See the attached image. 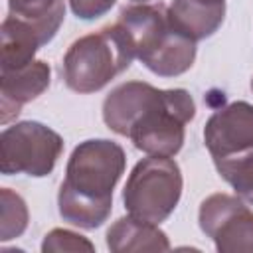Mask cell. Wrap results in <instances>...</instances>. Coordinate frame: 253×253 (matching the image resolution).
<instances>
[{
  "mask_svg": "<svg viewBox=\"0 0 253 253\" xmlns=\"http://www.w3.org/2000/svg\"><path fill=\"white\" fill-rule=\"evenodd\" d=\"M65 12L63 0H8V14L24 20H43Z\"/></svg>",
  "mask_w": 253,
  "mask_h": 253,
  "instance_id": "9a60e30c",
  "label": "cell"
},
{
  "mask_svg": "<svg viewBox=\"0 0 253 253\" xmlns=\"http://www.w3.org/2000/svg\"><path fill=\"white\" fill-rule=\"evenodd\" d=\"M42 251L43 253H59V251H95V245L75 233V231H69V229H51L45 237H43V243H42Z\"/></svg>",
  "mask_w": 253,
  "mask_h": 253,
  "instance_id": "2e32d148",
  "label": "cell"
},
{
  "mask_svg": "<svg viewBox=\"0 0 253 253\" xmlns=\"http://www.w3.org/2000/svg\"><path fill=\"white\" fill-rule=\"evenodd\" d=\"M28 227V206L24 198L10 188L0 190V239L20 237Z\"/></svg>",
  "mask_w": 253,
  "mask_h": 253,
  "instance_id": "5bb4252c",
  "label": "cell"
},
{
  "mask_svg": "<svg viewBox=\"0 0 253 253\" xmlns=\"http://www.w3.org/2000/svg\"><path fill=\"white\" fill-rule=\"evenodd\" d=\"M63 16L65 12L43 20H24L8 14L0 26V71L32 63L36 51L53 40Z\"/></svg>",
  "mask_w": 253,
  "mask_h": 253,
  "instance_id": "ba28073f",
  "label": "cell"
},
{
  "mask_svg": "<svg viewBox=\"0 0 253 253\" xmlns=\"http://www.w3.org/2000/svg\"><path fill=\"white\" fill-rule=\"evenodd\" d=\"M126 156L121 144L107 138L79 142L65 168L57 206L63 221L83 227H101L113 210V190L125 172Z\"/></svg>",
  "mask_w": 253,
  "mask_h": 253,
  "instance_id": "7a4b0ae2",
  "label": "cell"
},
{
  "mask_svg": "<svg viewBox=\"0 0 253 253\" xmlns=\"http://www.w3.org/2000/svg\"><path fill=\"white\" fill-rule=\"evenodd\" d=\"M134 2H146V0H134Z\"/></svg>",
  "mask_w": 253,
  "mask_h": 253,
  "instance_id": "d6986e66",
  "label": "cell"
},
{
  "mask_svg": "<svg viewBox=\"0 0 253 253\" xmlns=\"http://www.w3.org/2000/svg\"><path fill=\"white\" fill-rule=\"evenodd\" d=\"M107 247L113 253L168 251L170 241L158 223L138 219L134 215L119 217L107 231Z\"/></svg>",
  "mask_w": 253,
  "mask_h": 253,
  "instance_id": "7c38bea8",
  "label": "cell"
},
{
  "mask_svg": "<svg viewBox=\"0 0 253 253\" xmlns=\"http://www.w3.org/2000/svg\"><path fill=\"white\" fill-rule=\"evenodd\" d=\"M182 196V172L172 156L148 154L134 164L123 190L125 210L152 223H162Z\"/></svg>",
  "mask_w": 253,
  "mask_h": 253,
  "instance_id": "5b68a950",
  "label": "cell"
},
{
  "mask_svg": "<svg viewBox=\"0 0 253 253\" xmlns=\"http://www.w3.org/2000/svg\"><path fill=\"white\" fill-rule=\"evenodd\" d=\"M204 142L211 158L253 148V105L235 101L217 109L204 126Z\"/></svg>",
  "mask_w": 253,
  "mask_h": 253,
  "instance_id": "9c48e42d",
  "label": "cell"
},
{
  "mask_svg": "<svg viewBox=\"0 0 253 253\" xmlns=\"http://www.w3.org/2000/svg\"><path fill=\"white\" fill-rule=\"evenodd\" d=\"M117 0H69L71 12L81 20H95L105 16Z\"/></svg>",
  "mask_w": 253,
  "mask_h": 253,
  "instance_id": "e0dca14e",
  "label": "cell"
},
{
  "mask_svg": "<svg viewBox=\"0 0 253 253\" xmlns=\"http://www.w3.org/2000/svg\"><path fill=\"white\" fill-rule=\"evenodd\" d=\"M200 229L219 253H253V211L229 194H211L200 206Z\"/></svg>",
  "mask_w": 253,
  "mask_h": 253,
  "instance_id": "52a82bcc",
  "label": "cell"
},
{
  "mask_svg": "<svg viewBox=\"0 0 253 253\" xmlns=\"http://www.w3.org/2000/svg\"><path fill=\"white\" fill-rule=\"evenodd\" d=\"M194 117L196 103L186 89H156L144 81L121 83L103 101L105 125L152 156L178 154Z\"/></svg>",
  "mask_w": 253,
  "mask_h": 253,
  "instance_id": "6da1fadb",
  "label": "cell"
},
{
  "mask_svg": "<svg viewBox=\"0 0 253 253\" xmlns=\"http://www.w3.org/2000/svg\"><path fill=\"white\" fill-rule=\"evenodd\" d=\"M119 24L128 34L134 55L152 73L176 77L194 65L196 42L170 26L164 6L144 2L126 6L119 14Z\"/></svg>",
  "mask_w": 253,
  "mask_h": 253,
  "instance_id": "3957f363",
  "label": "cell"
},
{
  "mask_svg": "<svg viewBox=\"0 0 253 253\" xmlns=\"http://www.w3.org/2000/svg\"><path fill=\"white\" fill-rule=\"evenodd\" d=\"M251 91H253V79H251Z\"/></svg>",
  "mask_w": 253,
  "mask_h": 253,
  "instance_id": "ac0fdd59",
  "label": "cell"
},
{
  "mask_svg": "<svg viewBox=\"0 0 253 253\" xmlns=\"http://www.w3.org/2000/svg\"><path fill=\"white\" fill-rule=\"evenodd\" d=\"M213 164L219 176L235 190V194L253 206V148L231 156L213 158Z\"/></svg>",
  "mask_w": 253,
  "mask_h": 253,
  "instance_id": "4fadbf2b",
  "label": "cell"
},
{
  "mask_svg": "<svg viewBox=\"0 0 253 253\" xmlns=\"http://www.w3.org/2000/svg\"><path fill=\"white\" fill-rule=\"evenodd\" d=\"M61 152L63 138L38 121L14 123L0 134V170L6 176H47Z\"/></svg>",
  "mask_w": 253,
  "mask_h": 253,
  "instance_id": "8992f818",
  "label": "cell"
},
{
  "mask_svg": "<svg viewBox=\"0 0 253 253\" xmlns=\"http://www.w3.org/2000/svg\"><path fill=\"white\" fill-rule=\"evenodd\" d=\"M134 57V47L125 28L119 22L105 26L69 45L63 55L65 85L83 95L101 91L111 79L128 69Z\"/></svg>",
  "mask_w": 253,
  "mask_h": 253,
  "instance_id": "277c9868",
  "label": "cell"
},
{
  "mask_svg": "<svg viewBox=\"0 0 253 253\" xmlns=\"http://www.w3.org/2000/svg\"><path fill=\"white\" fill-rule=\"evenodd\" d=\"M49 79L51 69L42 59H34L18 69L0 71V123L6 125L18 117L26 103L49 87Z\"/></svg>",
  "mask_w": 253,
  "mask_h": 253,
  "instance_id": "30bf717a",
  "label": "cell"
},
{
  "mask_svg": "<svg viewBox=\"0 0 253 253\" xmlns=\"http://www.w3.org/2000/svg\"><path fill=\"white\" fill-rule=\"evenodd\" d=\"M170 26L192 42L213 36L225 18V0H172L166 8Z\"/></svg>",
  "mask_w": 253,
  "mask_h": 253,
  "instance_id": "8fae6325",
  "label": "cell"
}]
</instances>
